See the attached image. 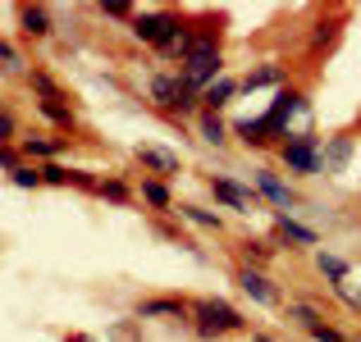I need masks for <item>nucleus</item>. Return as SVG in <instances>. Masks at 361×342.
I'll return each mask as SVG.
<instances>
[{"mask_svg": "<svg viewBox=\"0 0 361 342\" xmlns=\"http://www.w3.org/2000/svg\"><path fill=\"white\" fill-rule=\"evenodd\" d=\"M42 183L46 187H69L73 183V169H64L60 160H51V165H42Z\"/></svg>", "mask_w": 361, "mask_h": 342, "instance_id": "nucleus-26", "label": "nucleus"}, {"mask_svg": "<svg viewBox=\"0 0 361 342\" xmlns=\"http://www.w3.org/2000/svg\"><path fill=\"white\" fill-rule=\"evenodd\" d=\"M279 160L288 174H302V178L320 174V137L316 132H288V141L279 146Z\"/></svg>", "mask_w": 361, "mask_h": 342, "instance_id": "nucleus-4", "label": "nucleus"}, {"mask_svg": "<svg viewBox=\"0 0 361 342\" xmlns=\"http://www.w3.org/2000/svg\"><path fill=\"white\" fill-rule=\"evenodd\" d=\"M27 87H32V96L46 101V106H64V101H69V91H64L46 69H32V73H27Z\"/></svg>", "mask_w": 361, "mask_h": 342, "instance_id": "nucleus-15", "label": "nucleus"}, {"mask_svg": "<svg viewBox=\"0 0 361 342\" xmlns=\"http://www.w3.org/2000/svg\"><path fill=\"white\" fill-rule=\"evenodd\" d=\"M73 187H82V192H97V187H101V178H92L87 169H73Z\"/></svg>", "mask_w": 361, "mask_h": 342, "instance_id": "nucleus-31", "label": "nucleus"}, {"mask_svg": "<svg viewBox=\"0 0 361 342\" xmlns=\"http://www.w3.org/2000/svg\"><path fill=\"white\" fill-rule=\"evenodd\" d=\"M197 132H202V141L206 146H224V141H229V123L220 119V114H197Z\"/></svg>", "mask_w": 361, "mask_h": 342, "instance_id": "nucleus-19", "label": "nucleus"}, {"mask_svg": "<svg viewBox=\"0 0 361 342\" xmlns=\"http://www.w3.org/2000/svg\"><path fill=\"white\" fill-rule=\"evenodd\" d=\"M353 137H329L320 146V174H343V165L353 160Z\"/></svg>", "mask_w": 361, "mask_h": 342, "instance_id": "nucleus-12", "label": "nucleus"}, {"mask_svg": "<svg viewBox=\"0 0 361 342\" xmlns=\"http://www.w3.org/2000/svg\"><path fill=\"white\" fill-rule=\"evenodd\" d=\"M288 319H298L302 329H311V324H320L325 315H320L316 306H307V301H293V306H288Z\"/></svg>", "mask_w": 361, "mask_h": 342, "instance_id": "nucleus-28", "label": "nucleus"}, {"mask_svg": "<svg viewBox=\"0 0 361 342\" xmlns=\"http://www.w3.org/2000/svg\"><path fill=\"white\" fill-rule=\"evenodd\" d=\"M252 187H256V196H261V201L279 205V210H288V205L298 201V192H293V187L283 183L274 169H256V174H252Z\"/></svg>", "mask_w": 361, "mask_h": 342, "instance_id": "nucleus-7", "label": "nucleus"}, {"mask_svg": "<svg viewBox=\"0 0 361 342\" xmlns=\"http://www.w3.org/2000/svg\"><path fill=\"white\" fill-rule=\"evenodd\" d=\"M18 27H23V37H32V42H46V37L55 32V18L46 5H18Z\"/></svg>", "mask_w": 361, "mask_h": 342, "instance_id": "nucleus-9", "label": "nucleus"}, {"mask_svg": "<svg viewBox=\"0 0 361 342\" xmlns=\"http://www.w3.org/2000/svg\"><path fill=\"white\" fill-rule=\"evenodd\" d=\"M128 27L142 46H156L160 55H178V46H183V37H188V23L174 9H142V14H133Z\"/></svg>", "mask_w": 361, "mask_h": 342, "instance_id": "nucleus-2", "label": "nucleus"}, {"mask_svg": "<svg viewBox=\"0 0 361 342\" xmlns=\"http://www.w3.org/2000/svg\"><path fill=\"white\" fill-rule=\"evenodd\" d=\"M37 110H42V119H51V123H60V128H78V114H73L69 106H46V101H37Z\"/></svg>", "mask_w": 361, "mask_h": 342, "instance_id": "nucleus-25", "label": "nucleus"}, {"mask_svg": "<svg viewBox=\"0 0 361 342\" xmlns=\"http://www.w3.org/2000/svg\"><path fill=\"white\" fill-rule=\"evenodd\" d=\"M174 215H178V220H188V224H197V228H206V233H220V228H224V215L206 210V205H192V201H183Z\"/></svg>", "mask_w": 361, "mask_h": 342, "instance_id": "nucleus-18", "label": "nucleus"}, {"mask_svg": "<svg viewBox=\"0 0 361 342\" xmlns=\"http://www.w3.org/2000/svg\"><path fill=\"white\" fill-rule=\"evenodd\" d=\"M97 196H101V201H110V205H128V201H133V187L123 183V178H115V174H110V178H101Z\"/></svg>", "mask_w": 361, "mask_h": 342, "instance_id": "nucleus-21", "label": "nucleus"}, {"mask_svg": "<svg viewBox=\"0 0 361 342\" xmlns=\"http://www.w3.org/2000/svg\"><path fill=\"white\" fill-rule=\"evenodd\" d=\"M238 91H243V82H233V78H220V82H211V87L202 91V110H206V114H220V110L229 106L233 96H238Z\"/></svg>", "mask_w": 361, "mask_h": 342, "instance_id": "nucleus-16", "label": "nucleus"}, {"mask_svg": "<svg viewBox=\"0 0 361 342\" xmlns=\"http://www.w3.org/2000/svg\"><path fill=\"white\" fill-rule=\"evenodd\" d=\"M238 288L256 301V306H279V288L270 283V274H265V270H252V265H243V270H238Z\"/></svg>", "mask_w": 361, "mask_h": 342, "instance_id": "nucleus-8", "label": "nucleus"}, {"mask_svg": "<svg viewBox=\"0 0 361 342\" xmlns=\"http://www.w3.org/2000/svg\"><path fill=\"white\" fill-rule=\"evenodd\" d=\"M211 192H215V201H224L229 210H238V215H247L261 196H256V187H247V183H238V178H229V174H215L211 178Z\"/></svg>", "mask_w": 361, "mask_h": 342, "instance_id": "nucleus-6", "label": "nucleus"}, {"mask_svg": "<svg viewBox=\"0 0 361 342\" xmlns=\"http://www.w3.org/2000/svg\"><path fill=\"white\" fill-rule=\"evenodd\" d=\"M64 146H69V137H46V132H37V137H18V151H23L32 165H37V160H46V165L60 160Z\"/></svg>", "mask_w": 361, "mask_h": 342, "instance_id": "nucleus-10", "label": "nucleus"}, {"mask_svg": "<svg viewBox=\"0 0 361 342\" xmlns=\"http://www.w3.org/2000/svg\"><path fill=\"white\" fill-rule=\"evenodd\" d=\"M9 183L23 187V192H37V187H42V165H27V160H23V165L9 174Z\"/></svg>", "mask_w": 361, "mask_h": 342, "instance_id": "nucleus-24", "label": "nucleus"}, {"mask_svg": "<svg viewBox=\"0 0 361 342\" xmlns=\"http://www.w3.org/2000/svg\"><path fill=\"white\" fill-rule=\"evenodd\" d=\"M302 110H307V96L293 91V87H283V91H274V106L265 110L261 119L233 123V132H238L247 146H265V141H274V137H288V119H293V114H302Z\"/></svg>", "mask_w": 361, "mask_h": 342, "instance_id": "nucleus-1", "label": "nucleus"}, {"mask_svg": "<svg viewBox=\"0 0 361 342\" xmlns=\"http://www.w3.org/2000/svg\"><path fill=\"white\" fill-rule=\"evenodd\" d=\"M0 69H5V73H23V55H18L5 37H0Z\"/></svg>", "mask_w": 361, "mask_h": 342, "instance_id": "nucleus-29", "label": "nucleus"}, {"mask_svg": "<svg viewBox=\"0 0 361 342\" xmlns=\"http://www.w3.org/2000/svg\"><path fill=\"white\" fill-rule=\"evenodd\" d=\"M274 228H279V237H283V242H293V246H316V242H320V233H316V228L298 224L288 210H279V215H274Z\"/></svg>", "mask_w": 361, "mask_h": 342, "instance_id": "nucleus-14", "label": "nucleus"}, {"mask_svg": "<svg viewBox=\"0 0 361 342\" xmlns=\"http://www.w3.org/2000/svg\"><path fill=\"white\" fill-rule=\"evenodd\" d=\"M279 82H283V64H261V69H252L243 78V87L256 91V87H279Z\"/></svg>", "mask_w": 361, "mask_h": 342, "instance_id": "nucleus-20", "label": "nucleus"}, {"mask_svg": "<svg viewBox=\"0 0 361 342\" xmlns=\"http://www.w3.org/2000/svg\"><path fill=\"white\" fill-rule=\"evenodd\" d=\"M316 270L325 274L329 283H343L348 279V260H343V255H334V251H316Z\"/></svg>", "mask_w": 361, "mask_h": 342, "instance_id": "nucleus-22", "label": "nucleus"}, {"mask_svg": "<svg viewBox=\"0 0 361 342\" xmlns=\"http://www.w3.org/2000/svg\"><path fill=\"white\" fill-rule=\"evenodd\" d=\"M101 14H106V18H128V23H133L137 9H133V5H101Z\"/></svg>", "mask_w": 361, "mask_h": 342, "instance_id": "nucleus-32", "label": "nucleus"}, {"mask_svg": "<svg viewBox=\"0 0 361 342\" xmlns=\"http://www.w3.org/2000/svg\"><path fill=\"white\" fill-rule=\"evenodd\" d=\"M243 255H247V265H252V270H261V265L274 260V246L261 242V237H247V242H243Z\"/></svg>", "mask_w": 361, "mask_h": 342, "instance_id": "nucleus-23", "label": "nucleus"}, {"mask_svg": "<svg viewBox=\"0 0 361 342\" xmlns=\"http://www.w3.org/2000/svg\"><path fill=\"white\" fill-rule=\"evenodd\" d=\"M137 196L151 205V210H169V215H174V192L165 187V178H142Z\"/></svg>", "mask_w": 361, "mask_h": 342, "instance_id": "nucleus-17", "label": "nucleus"}, {"mask_svg": "<svg viewBox=\"0 0 361 342\" xmlns=\"http://www.w3.org/2000/svg\"><path fill=\"white\" fill-rule=\"evenodd\" d=\"M188 315H192V306L178 297H151L137 306V319H188Z\"/></svg>", "mask_w": 361, "mask_h": 342, "instance_id": "nucleus-11", "label": "nucleus"}, {"mask_svg": "<svg viewBox=\"0 0 361 342\" xmlns=\"http://www.w3.org/2000/svg\"><path fill=\"white\" fill-rule=\"evenodd\" d=\"M334 42V23H316V32H311V46H325Z\"/></svg>", "mask_w": 361, "mask_h": 342, "instance_id": "nucleus-33", "label": "nucleus"}, {"mask_svg": "<svg viewBox=\"0 0 361 342\" xmlns=\"http://www.w3.org/2000/svg\"><path fill=\"white\" fill-rule=\"evenodd\" d=\"M18 141V119L9 106H0V146H14Z\"/></svg>", "mask_w": 361, "mask_h": 342, "instance_id": "nucleus-27", "label": "nucleus"}, {"mask_svg": "<svg viewBox=\"0 0 361 342\" xmlns=\"http://www.w3.org/2000/svg\"><path fill=\"white\" fill-rule=\"evenodd\" d=\"M18 165H23V151H14V146H0V169H5V174H14Z\"/></svg>", "mask_w": 361, "mask_h": 342, "instance_id": "nucleus-30", "label": "nucleus"}, {"mask_svg": "<svg viewBox=\"0 0 361 342\" xmlns=\"http://www.w3.org/2000/svg\"><path fill=\"white\" fill-rule=\"evenodd\" d=\"M192 319H197V338H206V342H215L224 334H243L247 329L243 310H233L229 301H215V297L192 301Z\"/></svg>", "mask_w": 361, "mask_h": 342, "instance_id": "nucleus-3", "label": "nucleus"}, {"mask_svg": "<svg viewBox=\"0 0 361 342\" xmlns=\"http://www.w3.org/2000/svg\"><path fill=\"white\" fill-rule=\"evenodd\" d=\"M151 101H156L165 114H178V119L202 106V96H197V91H188L178 73H156V78H151Z\"/></svg>", "mask_w": 361, "mask_h": 342, "instance_id": "nucleus-5", "label": "nucleus"}, {"mask_svg": "<svg viewBox=\"0 0 361 342\" xmlns=\"http://www.w3.org/2000/svg\"><path fill=\"white\" fill-rule=\"evenodd\" d=\"M252 342H274V338L270 334H252Z\"/></svg>", "mask_w": 361, "mask_h": 342, "instance_id": "nucleus-34", "label": "nucleus"}, {"mask_svg": "<svg viewBox=\"0 0 361 342\" xmlns=\"http://www.w3.org/2000/svg\"><path fill=\"white\" fill-rule=\"evenodd\" d=\"M137 160H142V169H151V174H160V178L178 174V156L165 151V146H137Z\"/></svg>", "mask_w": 361, "mask_h": 342, "instance_id": "nucleus-13", "label": "nucleus"}]
</instances>
